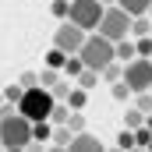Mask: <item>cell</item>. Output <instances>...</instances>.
<instances>
[{
	"mask_svg": "<svg viewBox=\"0 0 152 152\" xmlns=\"http://www.w3.org/2000/svg\"><path fill=\"white\" fill-rule=\"evenodd\" d=\"M85 46V32L71 25V21H64V25H57V36H53V50H60V53H67V57H78V50Z\"/></svg>",
	"mask_w": 152,
	"mask_h": 152,
	"instance_id": "obj_7",
	"label": "cell"
},
{
	"mask_svg": "<svg viewBox=\"0 0 152 152\" xmlns=\"http://www.w3.org/2000/svg\"><path fill=\"white\" fill-rule=\"evenodd\" d=\"M99 18H103V4H99V0H75L71 11H67V21L78 25L85 36H92V32L99 28Z\"/></svg>",
	"mask_w": 152,
	"mask_h": 152,
	"instance_id": "obj_5",
	"label": "cell"
},
{
	"mask_svg": "<svg viewBox=\"0 0 152 152\" xmlns=\"http://www.w3.org/2000/svg\"><path fill=\"white\" fill-rule=\"evenodd\" d=\"M67 152H106V149H103V142H99L96 134H88V131H85V134H75V138H71Z\"/></svg>",
	"mask_w": 152,
	"mask_h": 152,
	"instance_id": "obj_8",
	"label": "cell"
},
{
	"mask_svg": "<svg viewBox=\"0 0 152 152\" xmlns=\"http://www.w3.org/2000/svg\"><path fill=\"white\" fill-rule=\"evenodd\" d=\"M117 149H120V152H131V149H134V134H131V131H120V134H117Z\"/></svg>",
	"mask_w": 152,
	"mask_h": 152,
	"instance_id": "obj_27",
	"label": "cell"
},
{
	"mask_svg": "<svg viewBox=\"0 0 152 152\" xmlns=\"http://www.w3.org/2000/svg\"><path fill=\"white\" fill-rule=\"evenodd\" d=\"M120 81L131 88V96H142V92H149V88H152V60L134 57L131 64H124V78H120Z\"/></svg>",
	"mask_w": 152,
	"mask_h": 152,
	"instance_id": "obj_6",
	"label": "cell"
},
{
	"mask_svg": "<svg viewBox=\"0 0 152 152\" xmlns=\"http://www.w3.org/2000/svg\"><path fill=\"white\" fill-rule=\"evenodd\" d=\"M50 110H53V96H50L46 88H25L21 99H18V113L25 117L28 124L50 120Z\"/></svg>",
	"mask_w": 152,
	"mask_h": 152,
	"instance_id": "obj_2",
	"label": "cell"
},
{
	"mask_svg": "<svg viewBox=\"0 0 152 152\" xmlns=\"http://www.w3.org/2000/svg\"><path fill=\"white\" fill-rule=\"evenodd\" d=\"M113 60L120 64V67L134 60V42H131V39H120V42H113Z\"/></svg>",
	"mask_w": 152,
	"mask_h": 152,
	"instance_id": "obj_10",
	"label": "cell"
},
{
	"mask_svg": "<svg viewBox=\"0 0 152 152\" xmlns=\"http://www.w3.org/2000/svg\"><path fill=\"white\" fill-rule=\"evenodd\" d=\"M99 4H103V7H113V4H117V0H99Z\"/></svg>",
	"mask_w": 152,
	"mask_h": 152,
	"instance_id": "obj_32",
	"label": "cell"
},
{
	"mask_svg": "<svg viewBox=\"0 0 152 152\" xmlns=\"http://www.w3.org/2000/svg\"><path fill=\"white\" fill-rule=\"evenodd\" d=\"M99 75L106 78V81H113V85H117V81H120V78H124V67H120V64H117V60H113V64H110V67H106V71H99Z\"/></svg>",
	"mask_w": 152,
	"mask_h": 152,
	"instance_id": "obj_26",
	"label": "cell"
},
{
	"mask_svg": "<svg viewBox=\"0 0 152 152\" xmlns=\"http://www.w3.org/2000/svg\"><path fill=\"white\" fill-rule=\"evenodd\" d=\"M85 103H88V92H81V88H75V85H71V92H67V110L81 113V110H85Z\"/></svg>",
	"mask_w": 152,
	"mask_h": 152,
	"instance_id": "obj_12",
	"label": "cell"
},
{
	"mask_svg": "<svg viewBox=\"0 0 152 152\" xmlns=\"http://www.w3.org/2000/svg\"><path fill=\"white\" fill-rule=\"evenodd\" d=\"M149 39H152V28H149Z\"/></svg>",
	"mask_w": 152,
	"mask_h": 152,
	"instance_id": "obj_39",
	"label": "cell"
},
{
	"mask_svg": "<svg viewBox=\"0 0 152 152\" xmlns=\"http://www.w3.org/2000/svg\"><path fill=\"white\" fill-rule=\"evenodd\" d=\"M71 134H85V113H71L67 117V124H64Z\"/></svg>",
	"mask_w": 152,
	"mask_h": 152,
	"instance_id": "obj_18",
	"label": "cell"
},
{
	"mask_svg": "<svg viewBox=\"0 0 152 152\" xmlns=\"http://www.w3.org/2000/svg\"><path fill=\"white\" fill-rule=\"evenodd\" d=\"M67 92H71V81H57V85L50 88V96H53V103H64V99H67Z\"/></svg>",
	"mask_w": 152,
	"mask_h": 152,
	"instance_id": "obj_22",
	"label": "cell"
},
{
	"mask_svg": "<svg viewBox=\"0 0 152 152\" xmlns=\"http://www.w3.org/2000/svg\"><path fill=\"white\" fill-rule=\"evenodd\" d=\"M149 28H152V21H145V18H134L131 21V36H138V39L149 36Z\"/></svg>",
	"mask_w": 152,
	"mask_h": 152,
	"instance_id": "obj_23",
	"label": "cell"
},
{
	"mask_svg": "<svg viewBox=\"0 0 152 152\" xmlns=\"http://www.w3.org/2000/svg\"><path fill=\"white\" fill-rule=\"evenodd\" d=\"M134 57H142V60H149V57H152V39H149V36L134 42Z\"/></svg>",
	"mask_w": 152,
	"mask_h": 152,
	"instance_id": "obj_25",
	"label": "cell"
},
{
	"mask_svg": "<svg viewBox=\"0 0 152 152\" xmlns=\"http://www.w3.org/2000/svg\"><path fill=\"white\" fill-rule=\"evenodd\" d=\"M18 85H21V88H39V81H36V71H25V75L18 78Z\"/></svg>",
	"mask_w": 152,
	"mask_h": 152,
	"instance_id": "obj_29",
	"label": "cell"
},
{
	"mask_svg": "<svg viewBox=\"0 0 152 152\" xmlns=\"http://www.w3.org/2000/svg\"><path fill=\"white\" fill-rule=\"evenodd\" d=\"M134 110H138L142 117H149V113H152V96H149V92H142V96H134Z\"/></svg>",
	"mask_w": 152,
	"mask_h": 152,
	"instance_id": "obj_20",
	"label": "cell"
},
{
	"mask_svg": "<svg viewBox=\"0 0 152 152\" xmlns=\"http://www.w3.org/2000/svg\"><path fill=\"white\" fill-rule=\"evenodd\" d=\"M149 18H152V7H149Z\"/></svg>",
	"mask_w": 152,
	"mask_h": 152,
	"instance_id": "obj_38",
	"label": "cell"
},
{
	"mask_svg": "<svg viewBox=\"0 0 152 152\" xmlns=\"http://www.w3.org/2000/svg\"><path fill=\"white\" fill-rule=\"evenodd\" d=\"M60 71H64V75H67V78H71V81H75V78L81 75V71H85V67H81V60H78V57H67V64H64Z\"/></svg>",
	"mask_w": 152,
	"mask_h": 152,
	"instance_id": "obj_21",
	"label": "cell"
},
{
	"mask_svg": "<svg viewBox=\"0 0 152 152\" xmlns=\"http://www.w3.org/2000/svg\"><path fill=\"white\" fill-rule=\"evenodd\" d=\"M25 152H46V145H39V142H28V145H25Z\"/></svg>",
	"mask_w": 152,
	"mask_h": 152,
	"instance_id": "obj_30",
	"label": "cell"
},
{
	"mask_svg": "<svg viewBox=\"0 0 152 152\" xmlns=\"http://www.w3.org/2000/svg\"><path fill=\"white\" fill-rule=\"evenodd\" d=\"M131 152H145V149H131Z\"/></svg>",
	"mask_w": 152,
	"mask_h": 152,
	"instance_id": "obj_36",
	"label": "cell"
},
{
	"mask_svg": "<svg viewBox=\"0 0 152 152\" xmlns=\"http://www.w3.org/2000/svg\"><path fill=\"white\" fill-rule=\"evenodd\" d=\"M28 142H32V124L18 110L11 117H0V145L4 149H25Z\"/></svg>",
	"mask_w": 152,
	"mask_h": 152,
	"instance_id": "obj_3",
	"label": "cell"
},
{
	"mask_svg": "<svg viewBox=\"0 0 152 152\" xmlns=\"http://www.w3.org/2000/svg\"><path fill=\"white\" fill-rule=\"evenodd\" d=\"M0 92H4V103L18 110V99H21V92H25V88H21V85L14 81V85H7V88H0Z\"/></svg>",
	"mask_w": 152,
	"mask_h": 152,
	"instance_id": "obj_16",
	"label": "cell"
},
{
	"mask_svg": "<svg viewBox=\"0 0 152 152\" xmlns=\"http://www.w3.org/2000/svg\"><path fill=\"white\" fill-rule=\"evenodd\" d=\"M50 138H53V127H50L46 120H42V124H32V142H39V145H46Z\"/></svg>",
	"mask_w": 152,
	"mask_h": 152,
	"instance_id": "obj_15",
	"label": "cell"
},
{
	"mask_svg": "<svg viewBox=\"0 0 152 152\" xmlns=\"http://www.w3.org/2000/svg\"><path fill=\"white\" fill-rule=\"evenodd\" d=\"M113 7H120V11H124V14H127L131 21H134V18H145V14H149L152 0H117Z\"/></svg>",
	"mask_w": 152,
	"mask_h": 152,
	"instance_id": "obj_9",
	"label": "cell"
},
{
	"mask_svg": "<svg viewBox=\"0 0 152 152\" xmlns=\"http://www.w3.org/2000/svg\"><path fill=\"white\" fill-rule=\"evenodd\" d=\"M46 152H67V149H60V145H53V149H46Z\"/></svg>",
	"mask_w": 152,
	"mask_h": 152,
	"instance_id": "obj_33",
	"label": "cell"
},
{
	"mask_svg": "<svg viewBox=\"0 0 152 152\" xmlns=\"http://www.w3.org/2000/svg\"><path fill=\"white\" fill-rule=\"evenodd\" d=\"M110 96H113L117 103H127V99H131V88H127L124 81H117V85H110Z\"/></svg>",
	"mask_w": 152,
	"mask_h": 152,
	"instance_id": "obj_24",
	"label": "cell"
},
{
	"mask_svg": "<svg viewBox=\"0 0 152 152\" xmlns=\"http://www.w3.org/2000/svg\"><path fill=\"white\" fill-rule=\"evenodd\" d=\"M145 152H152V142H149V145H145Z\"/></svg>",
	"mask_w": 152,
	"mask_h": 152,
	"instance_id": "obj_34",
	"label": "cell"
},
{
	"mask_svg": "<svg viewBox=\"0 0 152 152\" xmlns=\"http://www.w3.org/2000/svg\"><path fill=\"white\" fill-rule=\"evenodd\" d=\"M149 96H152V88H149Z\"/></svg>",
	"mask_w": 152,
	"mask_h": 152,
	"instance_id": "obj_41",
	"label": "cell"
},
{
	"mask_svg": "<svg viewBox=\"0 0 152 152\" xmlns=\"http://www.w3.org/2000/svg\"><path fill=\"white\" fill-rule=\"evenodd\" d=\"M67 11H71V4H64V0H53V18L67 21Z\"/></svg>",
	"mask_w": 152,
	"mask_h": 152,
	"instance_id": "obj_28",
	"label": "cell"
},
{
	"mask_svg": "<svg viewBox=\"0 0 152 152\" xmlns=\"http://www.w3.org/2000/svg\"><path fill=\"white\" fill-rule=\"evenodd\" d=\"M67 117H71V110H67L64 103H53V110H50V120H46V124H50V127H64Z\"/></svg>",
	"mask_w": 152,
	"mask_h": 152,
	"instance_id": "obj_11",
	"label": "cell"
},
{
	"mask_svg": "<svg viewBox=\"0 0 152 152\" xmlns=\"http://www.w3.org/2000/svg\"><path fill=\"white\" fill-rule=\"evenodd\" d=\"M96 85H99V75H96V71H81V75L75 78V88H81V92H92Z\"/></svg>",
	"mask_w": 152,
	"mask_h": 152,
	"instance_id": "obj_13",
	"label": "cell"
},
{
	"mask_svg": "<svg viewBox=\"0 0 152 152\" xmlns=\"http://www.w3.org/2000/svg\"><path fill=\"white\" fill-rule=\"evenodd\" d=\"M145 131H149V134H152V113L145 117Z\"/></svg>",
	"mask_w": 152,
	"mask_h": 152,
	"instance_id": "obj_31",
	"label": "cell"
},
{
	"mask_svg": "<svg viewBox=\"0 0 152 152\" xmlns=\"http://www.w3.org/2000/svg\"><path fill=\"white\" fill-rule=\"evenodd\" d=\"M64 64H67V53H60V50H50V53H46V67H50V71H60Z\"/></svg>",
	"mask_w": 152,
	"mask_h": 152,
	"instance_id": "obj_17",
	"label": "cell"
},
{
	"mask_svg": "<svg viewBox=\"0 0 152 152\" xmlns=\"http://www.w3.org/2000/svg\"><path fill=\"white\" fill-rule=\"evenodd\" d=\"M138 127H145V117L138 113L134 106H131V110H124V131H138Z\"/></svg>",
	"mask_w": 152,
	"mask_h": 152,
	"instance_id": "obj_14",
	"label": "cell"
},
{
	"mask_svg": "<svg viewBox=\"0 0 152 152\" xmlns=\"http://www.w3.org/2000/svg\"><path fill=\"white\" fill-rule=\"evenodd\" d=\"M0 152H4V145H0Z\"/></svg>",
	"mask_w": 152,
	"mask_h": 152,
	"instance_id": "obj_40",
	"label": "cell"
},
{
	"mask_svg": "<svg viewBox=\"0 0 152 152\" xmlns=\"http://www.w3.org/2000/svg\"><path fill=\"white\" fill-rule=\"evenodd\" d=\"M96 36H103L106 42H120V39H127V36H131V18H127L120 7H103V18H99Z\"/></svg>",
	"mask_w": 152,
	"mask_h": 152,
	"instance_id": "obj_4",
	"label": "cell"
},
{
	"mask_svg": "<svg viewBox=\"0 0 152 152\" xmlns=\"http://www.w3.org/2000/svg\"><path fill=\"white\" fill-rule=\"evenodd\" d=\"M149 60H152V57H149Z\"/></svg>",
	"mask_w": 152,
	"mask_h": 152,
	"instance_id": "obj_43",
	"label": "cell"
},
{
	"mask_svg": "<svg viewBox=\"0 0 152 152\" xmlns=\"http://www.w3.org/2000/svg\"><path fill=\"white\" fill-rule=\"evenodd\" d=\"M64 4H75V0H64Z\"/></svg>",
	"mask_w": 152,
	"mask_h": 152,
	"instance_id": "obj_37",
	"label": "cell"
},
{
	"mask_svg": "<svg viewBox=\"0 0 152 152\" xmlns=\"http://www.w3.org/2000/svg\"><path fill=\"white\" fill-rule=\"evenodd\" d=\"M113 152H120V149H113Z\"/></svg>",
	"mask_w": 152,
	"mask_h": 152,
	"instance_id": "obj_42",
	"label": "cell"
},
{
	"mask_svg": "<svg viewBox=\"0 0 152 152\" xmlns=\"http://www.w3.org/2000/svg\"><path fill=\"white\" fill-rule=\"evenodd\" d=\"M71 138H75V134H71L67 127H53V138H50V142H53V145H60V149H67V145H71Z\"/></svg>",
	"mask_w": 152,
	"mask_h": 152,
	"instance_id": "obj_19",
	"label": "cell"
},
{
	"mask_svg": "<svg viewBox=\"0 0 152 152\" xmlns=\"http://www.w3.org/2000/svg\"><path fill=\"white\" fill-rule=\"evenodd\" d=\"M0 106H4V92H0Z\"/></svg>",
	"mask_w": 152,
	"mask_h": 152,
	"instance_id": "obj_35",
	"label": "cell"
},
{
	"mask_svg": "<svg viewBox=\"0 0 152 152\" xmlns=\"http://www.w3.org/2000/svg\"><path fill=\"white\" fill-rule=\"evenodd\" d=\"M78 60H81V67L85 71H106L110 64H113V42H106L103 36H85V46L78 50Z\"/></svg>",
	"mask_w": 152,
	"mask_h": 152,
	"instance_id": "obj_1",
	"label": "cell"
}]
</instances>
